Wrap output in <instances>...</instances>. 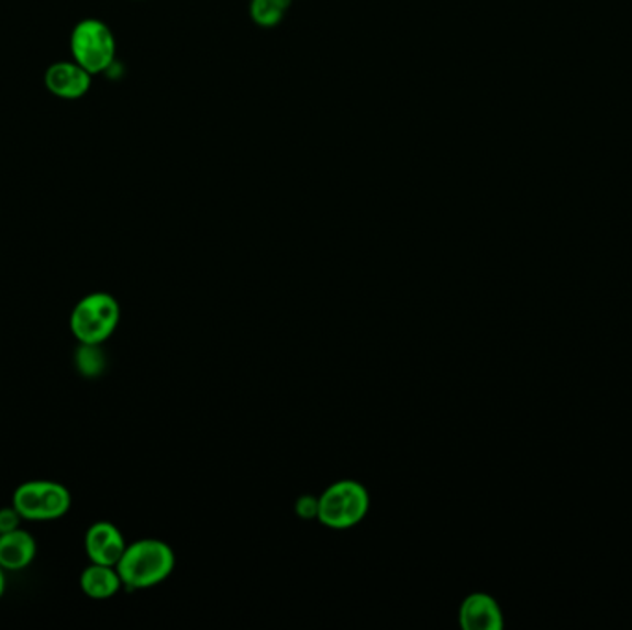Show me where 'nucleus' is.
Masks as SVG:
<instances>
[{
  "label": "nucleus",
  "instance_id": "7",
  "mask_svg": "<svg viewBox=\"0 0 632 630\" xmlns=\"http://www.w3.org/2000/svg\"><path fill=\"white\" fill-rule=\"evenodd\" d=\"M126 551V542L119 527L110 521H97L86 532V553L89 561L102 566H117Z\"/></svg>",
  "mask_w": 632,
  "mask_h": 630
},
{
  "label": "nucleus",
  "instance_id": "11",
  "mask_svg": "<svg viewBox=\"0 0 632 630\" xmlns=\"http://www.w3.org/2000/svg\"><path fill=\"white\" fill-rule=\"evenodd\" d=\"M290 0H250V19L262 29H274L289 12Z\"/></svg>",
  "mask_w": 632,
  "mask_h": 630
},
{
  "label": "nucleus",
  "instance_id": "10",
  "mask_svg": "<svg viewBox=\"0 0 632 630\" xmlns=\"http://www.w3.org/2000/svg\"><path fill=\"white\" fill-rule=\"evenodd\" d=\"M121 586L124 584L115 566H102L91 562V566L86 567L80 575L81 592L91 599H110L121 590Z\"/></svg>",
  "mask_w": 632,
  "mask_h": 630
},
{
  "label": "nucleus",
  "instance_id": "15",
  "mask_svg": "<svg viewBox=\"0 0 632 630\" xmlns=\"http://www.w3.org/2000/svg\"><path fill=\"white\" fill-rule=\"evenodd\" d=\"M7 590V575H4V567L0 566V599L4 596Z\"/></svg>",
  "mask_w": 632,
  "mask_h": 630
},
{
  "label": "nucleus",
  "instance_id": "8",
  "mask_svg": "<svg viewBox=\"0 0 632 630\" xmlns=\"http://www.w3.org/2000/svg\"><path fill=\"white\" fill-rule=\"evenodd\" d=\"M458 621L466 630H499L503 629V612L494 597L472 594L461 605Z\"/></svg>",
  "mask_w": 632,
  "mask_h": 630
},
{
  "label": "nucleus",
  "instance_id": "14",
  "mask_svg": "<svg viewBox=\"0 0 632 630\" xmlns=\"http://www.w3.org/2000/svg\"><path fill=\"white\" fill-rule=\"evenodd\" d=\"M298 516H302L306 520L317 518L319 516V498L314 499L313 496H303L298 499L297 504Z\"/></svg>",
  "mask_w": 632,
  "mask_h": 630
},
{
  "label": "nucleus",
  "instance_id": "13",
  "mask_svg": "<svg viewBox=\"0 0 632 630\" xmlns=\"http://www.w3.org/2000/svg\"><path fill=\"white\" fill-rule=\"evenodd\" d=\"M21 521H23V516L19 515L15 507L0 509V534L15 531V529L21 527Z\"/></svg>",
  "mask_w": 632,
  "mask_h": 630
},
{
  "label": "nucleus",
  "instance_id": "5",
  "mask_svg": "<svg viewBox=\"0 0 632 630\" xmlns=\"http://www.w3.org/2000/svg\"><path fill=\"white\" fill-rule=\"evenodd\" d=\"M70 505V491L54 480H29L13 491V507L23 520H58L69 512Z\"/></svg>",
  "mask_w": 632,
  "mask_h": 630
},
{
  "label": "nucleus",
  "instance_id": "1",
  "mask_svg": "<svg viewBox=\"0 0 632 630\" xmlns=\"http://www.w3.org/2000/svg\"><path fill=\"white\" fill-rule=\"evenodd\" d=\"M175 553L165 542L140 540L126 545L115 567L130 590H145L163 583L175 570Z\"/></svg>",
  "mask_w": 632,
  "mask_h": 630
},
{
  "label": "nucleus",
  "instance_id": "3",
  "mask_svg": "<svg viewBox=\"0 0 632 630\" xmlns=\"http://www.w3.org/2000/svg\"><path fill=\"white\" fill-rule=\"evenodd\" d=\"M370 498L365 486L355 480H341L330 486L319 498L320 523L335 531H344L365 520Z\"/></svg>",
  "mask_w": 632,
  "mask_h": 630
},
{
  "label": "nucleus",
  "instance_id": "6",
  "mask_svg": "<svg viewBox=\"0 0 632 630\" xmlns=\"http://www.w3.org/2000/svg\"><path fill=\"white\" fill-rule=\"evenodd\" d=\"M91 84H93V75L84 69L80 64H76L75 59L51 65L45 73V86L58 99H81L89 93Z\"/></svg>",
  "mask_w": 632,
  "mask_h": 630
},
{
  "label": "nucleus",
  "instance_id": "9",
  "mask_svg": "<svg viewBox=\"0 0 632 630\" xmlns=\"http://www.w3.org/2000/svg\"><path fill=\"white\" fill-rule=\"evenodd\" d=\"M37 545L29 531L15 529V531L0 534V566L4 572H21L34 562Z\"/></svg>",
  "mask_w": 632,
  "mask_h": 630
},
{
  "label": "nucleus",
  "instance_id": "2",
  "mask_svg": "<svg viewBox=\"0 0 632 630\" xmlns=\"http://www.w3.org/2000/svg\"><path fill=\"white\" fill-rule=\"evenodd\" d=\"M121 320V306L108 292L81 298L70 312V331L80 344H104Z\"/></svg>",
  "mask_w": 632,
  "mask_h": 630
},
{
  "label": "nucleus",
  "instance_id": "12",
  "mask_svg": "<svg viewBox=\"0 0 632 630\" xmlns=\"http://www.w3.org/2000/svg\"><path fill=\"white\" fill-rule=\"evenodd\" d=\"M75 365L88 379L102 376L106 371V353L100 344H80L75 353Z\"/></svg>",
  "mask_w": 632,
  "mask_h": 630
},
{
  "label": "nucleus",
  "instance_id": "4",
  "mask_svg": "<svg viewBox=\"0 0 632 630\" xmlns=\"http://www.w3.org/2000/svg\"><path fill=\"white\" fill-rule=\"evenodd\" d=\"M70 54L91 75L104 73L115 62V35L99 19H84L70 34Z\"/></svg>",
  "mask_w": 632,
  "mask_h": 630
}]
</instances>
